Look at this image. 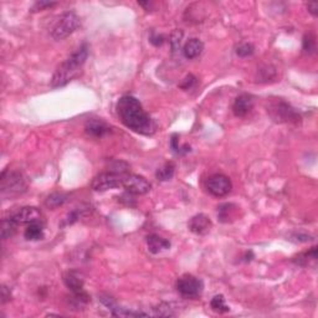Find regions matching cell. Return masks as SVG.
Wrapping results in <instances>:
<instances>
[{
    "label": "cell",
    "instance_id": "6da1fadb",
    "mask_svg": "<svg viewBox=\"0 0 318 318\" xmlns=\"http://www.w3.org/2000/svg\"><path fill=\"white\" fill-rule=\"evenodd\" d=\"M117 116L121 122L133 132L152 136L155 132V123L144 111L141 102L133 96H123L116 105Z\"/></svg>",
    "mask_w": 318,
    "mask_h": 318
},
{
    "label": "cell",
    "instance_id": "9a60e30c",
    "mask_svg": "<svg viewBox=\"0 0 318 318\" xmlns=\"http://www.w3.org/2000/svg\"><path fill=\"white\" fill-rule=\"evenodd\" d=\"M147 245L148 250L152 254H159V252L168 250L171 248V243L167 238L159 236L157 234H152L147 236Z\"/></svg>",
    "mask_w": 318,
    "mask_h": 318
},
{
    "label": "cell",
    "instance_id": "4316f807",
    "mask_svg": "<svg viewBox=\"0 0 318 318\" xmlns=\"http://www.w3.org/2000/svg\"><path fill=\"white\" fill-rule=\"evenodd\" d=\"M255 46L252 44L244 43L236 48V55L240 57H249L254 54Z\"/></svg>",
    "mask_w": 318,
    "mask_h": 318
},
{
    "label": "cell",
    "instance_id": "e575fe53",
    "mask_svg": "<svg viewBox=\"0 0 318 318\" xmlns=\"http://www.w3.org/2000/svg\"><path fill=\"white\" fill-rule=\"evenodd\" d=\"M292 237L297 238V240H295V241H298V243H306V241L311 240V236H308V235H303V234H295Z\"/></svg>",
    "mask_w": 318,
    "mask_h": 318
},
{
    "label": "cell",
    "instance_id": "ffe728a7",
    "mask_svg": "<svg viewBox=\"0 0 318 318\" xmlns=\"http://www.w3.org/2000/svg\"><path fill=\"white\" fill-rule=\"evenodd\" d=\"M175 171V166L173 162H168V163L164 164L162 168H159L157 173H155V177H157L158 180L161 182H167V180H171L174 175Z\"/></svg>",
    "mask_w": 318,
    "mask_h": 318
},
{
    "label": "cell",
    "instance_id": "7a4b0ae2",
    "mask_svg": "<svg viewBox=\"0 0 318 318\" xmlns=\"http://www.w3.org/2000/svg\"><path fill=\"white\" fill-rule=\"evenodd\" d=\"M89 45L84 44L68 59L65 60L55 71L53 78H51V87L53 89H59V87L67 85L71 80L75 78L77 76L78 71L81 70V67L86 62L87 57H89Z\"/></svg>",
    "mask_w": 318,
    "mask_h": 318
},
{
    "label": "cell",
    "instance_id": "9c48e42d",
    "mask_svg": "<svg viewBox=\"0 0 318 318\" xmlns=\"http://www.w3.org/2000/svg\"><path fill=\"white\" fill-rule=\"evenodd\" d=\"M207 189L210 194L216 198L225 196L231 191V180L224 174H214L207 180Z\"/></svg>",
    "mask_w": 318,
    "mask_h": 318
},
{
    "label": "cell",
    "instance_id": "5bb4252c",
    "mask_svg": "<svg viewBox=\"0 0 318 318\" xmlns=\"http://www.w3.org/2000/svg\"><path fill=\"white\" fill-rule=\"evenodd\" d=\"M238 209L236 204L232 203H226V204H221L218 208V218L221 223H231L237 218Z\"/></svg>",
    "mask_w": 318,
    "mask_h": 318
},
{
    "label": "cell",
    "instance_id": "7c38bea8",
    "mask_svg": "<svg viewBox=\"0 0 318 318\" xmlns=\"http://www.w3.org/2000/svg\"><path fill=\"white\" fill-rule=\"evenodd\" d=\"M85 132L92 138H102L106 134L111 133V127L100 118H91L85 125Z\"/></svg>",
    "mask_w": 318,
    "mask_h": 318
},
{
    "label": "cell",
    "instance_id": "d6a6232c",
    "mask_svg": "<svg viewBox=\"0 0 318 318\" xmlns=\"http://www.w3.org/2000/svg\"><path fill=\"white\" fill-rule=\"evenodd\" d=\"M9 300H10V291L8 290L7 286H3L2 287V302L5 303Z\"/></svg>",
    "mask_w": 318,
    "mask_h": 318
},
{
    "label": "cell",
    "instance_id": "ac0fdd59",
    "mask_svg": "<svg viewBox=\"0 0 318 318\" xmlns=\"http://www.w3.org/2000/svg\"><path fill=\"white\" fill-rule=\"evenodd\" d=\"M24 236L26 240L30 241H37L44 238V224L43 221H37V223H31L26 225L25 231H24Z\"/></svg>",
    "mask_w": 318,
    "mask_h": 318
},
{
    "label": "cell",
    "instance_id": "5b68a950",
    "mask_svg": "<svg viewBox=\"0 0 318 318\" xmlns=\"http://www.w3.org/2000/svg\"><path fill=\"white\" fill-rule=\"evenodd\" d=\"M80 25V18L73 12L65 13L64 15L60 16L59 20L55 23V25L51 30V35L55 40H62L65 37L70 36L71 34L76 31Z\"/></svg>",
    "mask_w": 318,
    "mask_h": 318
},
{
    "label": "cell",
    "instance_id": "3957f363",
    "mask_svg": "<svg viewBox=\"0 0 318 318\" xmlns=\"http://www.w3.org/2000/svg\"><path fill=\"white\" fill-rule=\"evenodd\" d=\"M267 112L271 118L279 123H298L301 116L290 103L279 100L276 102H271L267 107Z\"/></svg>",
    "mask_w": 318,
    "mask_h": 318
},
{
    "label": "cell",
    "instance_id": "603a6c76",
    "mask_svg": "<svg viewBox=\"0 0 318 318\" xmlns=\"http://www.w3.org/2000/svg\"><path fill=\"white\" fill-rule=\"evenodd\" d=\"M210 306H212L213 311L218 312V313H225V312L230 311L229 306H226L225 298H224L223 295L214 296L212 302H210Z\"/></svg>",
    "mask_w": 318,
    "mask_h": 318
},
{
    "label": "cell",
    "instance_id": "4dcf8cb0",
    "mask_svg": "<svg viewBox=\"0 0 318 318\" xmlns=\"http://www.w3.org/2000/svg\"><path fill=\"white\" fill-rule=\"evenodd\" d=\"M195 82H196V78L194 77L193 75H188L184 80H183L182 84H180L179 86H180V89H183V90H189L195 85Z\"/></svg>",
    "mask_w": 318,
    "mask_h": 318
},
{
    "label": "cell",
    "instance_id": "83f0119b",
    "mask_svg": "<svg viewBox=\"0 0 318 318\" xmlns=\"http://www.w3.org/2000/svg\"><path fill=\"white\" fill-rule=\"evenodd\" d=\"M81 216H82V209L72 210V212L68 213L66 218L64 219V221H62V223H61V227L72 225V224L76 223V221H77L78 219L81 218Z\"/></svg>",
    "mask_w": 318,
    "mask_h": 318
},
{
    "label": "cell",
    "instance_id": "7402d4cb",
    "mask_svg": "<svg viewBox=\"0 0 318 318\" xmlns=\"http://www.w3.org/2000/svg\"><path fill=\"white\" fill-rule=\"evenodd\" d=\"M16 229H18V225L12 220V219H4L3 220V225H2V238L3 240H7V238L13 237L15 235Z\"/></svg>",
    "mask_w": 318,
    "mask_h": 318
},
{
    "label": "cell",
    "instance_id": "d4e9b609",
    "mask_svg": "<svg viewBox=\"0 0 318 318\" xmlns=\"http://www.w3.org/2000/svg\"><path fill=\"white\" fill-rule=\"evenodd\" d=\"M303 50L308 54H313L316 51V36L312 32H308L303 36Z\"/></svg>",
    "mask_w": 318,
    "mask_h": 318
},
{
    "label": "cell",
    "instance_id": "4fadbf2b",
    "mask_svg": "<svg viewBox=\"0 0 318 318\" xmlns=\"http://www.w3.org/2000/svg\"><path fill=\"white\" fill-rule=\"evenodd\" d=\"M252 107H254V97L248 93H243L235 98L232 112L236 117H245L246 114L250 113Z\"/></svg>",
    "mask_w": 318,
    "mask_h": 318
},
{
    "label": "cell",
    "instance_id": "8992f818",
    "mask_svg": "<svg viewBox=\"0 0 318 318\" xmlns=\"http://www.w3.org/2000/svg\"><path fill=\"white\" fill-rule=\"evenodd\" d=\"M204 284L198 277L193 275H183L182 277L178 279L177 290L180 293V296L184 298H196L202 295Z\"/></svg>",
    "mask_w": 318,
    "mask_h": 318
},
{
    "label": "cell",
    "instance_id": "484cf974",
    "mask_svg": "<svg viewBox=\"0 0 318 318\" xmlns=\"http://www.w3.org/2000/svg\"><path fill=\"white\" fill-rule=\"evenodd\" d=\"M183 31L182 30H174L171 35V48L173 53L178 51L180 49V44H182V39H183Z\"/></svg>",
    "mask_w": 318,
    "mask_h": 318
},
{
    "label": "cell",
    "instance_id": "30bf717a",
    "mask_svg": "<svg viewBox=\"0 0 318 318\" xmlns=\"http://www.w3.org/2000/svg\"><path fill=\"white\" fill-rule=\"evenodd\" d=\"M43 215H41L40 210L34 207H24L19 209L18 212L14 213L10 219L16 224V225H29L31 223H37L41 220Z\"/></svg>",
    "mask_w": 318,
    "mask_h": 318
},
{
    "label": "cell",
    "instance_id": "f546056e",
    "mask_svg": "<svg viewBox=\"0 0 318 318\" xmlns=\"http://www.w3.org/2000/svg\"><path fill=\"white\" fill-rule=\"evenodd\" d=\"M56 5V3L53 2H36L31 8V12L32 13H36V12H41L44 9H48V8H53Z\"/></svg>",
    "mask_w": 318,
    "mask_h": 318
},
{
    "label": "cell",
    "instance_id": "cb8c5ba5",
    "mask_svg": "<svg viewBox=\"0 0 318 318\" xmlns=\"http://www.w3.org/2000/svg\"><path fill=\"white\" fill-rule=\"evenodd\" d=\"M276 68L271 65H267V66L261 67L257 72V78H259L260 82H267L270 80L275 78L276 77Z\"/></svg>",
    "mask_w": 318,
    "mask_h": 318
},
{
    "label": "cell",
    "instance_id": "e0dca14e",
    "mask_svg": "<svg viewBox=\"0 0 318 318\" xmlns=\"http://www.w3.org/2000/svg\"><path fill=\"white\" fill-rule=\"evenodd\" d=\"M64 281L73 295H81V293L86 292L84 289V280L80 277L76 272H72V271L67 272L64 276Z\"/></svg>",
    "mask_w": 318,
    "mask_h": 318
},
{
    "label": "cell",
    "instance_id": "52a82bcc",
    "mask_svg": "<svg viewBox=\"0 0 318 318\" xmlns=\"http://www.w3.org/2000/svg\"><path fill=\"white\" fill-rule=\"evenodd\" d=\"M123 175L125 174L114 172L101 173V174L93 178L91 186L95 191H106L109 189L120 188V186H122Z\"/></svg>",
    "mask_w": 318,
    "mask_h": 318
},
{
    "label": "cell",
    "instance_id": "1f68e13d",
    "mask_svg": "<svg viewBox=\"0 0 318 318\" xmlns=\"http://www.w3.org/2000/svg\"><path fill=\"white\" fill-rule=\"evenodd\" d=\"M149 41L153 44V45L161 46L162 44L164 43V36H162V35H154V34H153L152 36H150Z\"/></svg>",
    "mask_w": 318,
    "mask_h": 318
},
{
    "label": "cell",
    "instance_id": "ba28073f",
    "mask_svg": "<svg viewBox=\"0 0 318 318\" xmlns=\"http://www.w3.org/2000/svg\"><path fill=\"white\" fill-rule=\"evenodd\" d=\"M122 186L127 190L128 194H132V195H144L152 188V185L146 178L137 174L123 175Z\"/></svg>",
    "mask_w": 318,
    "mask_h": 318
},
{
    "label": "cell",
    "instance_id": "277c9868",
    "mask_svg": "<svg viewBox=\"0 0 318 318\" xmlns=\"http://www.w3.org/2000/svg\"><path fill=\"white\" fill-rule=\"evenodd\" d=\"M2 193L3 195L16 196L23 194L26 190V183L23 175L19 172H10L5 169L2 173Z\"/></svg>",
    "mask_w": 318,
    "mask_h": 318
},
{
    "label": "cell",
    "instance_id": "2e32d148",
    "mask_svg": "<svg viewBox=\"0 0 318 318\" xmlns=\"http://www.w3.org/2000/svg\"><path fill=\"white\" fill-rule=\"evenodd\" d=\"M203 50H204L203 41L196 39V37H193V39H189L185 43L184 48H183V54H184L186 59L193 60L195 57H198L203 53Z\"/></svg>",
    "mask_w": 318,
    "mask_h": 318
},
{
    "label": "cell",
    "instance_id": "8fae6325",
    "mask_svg": "<svg viewBox=\"0 0 318 318\" xmlns=\"http://www.w3.org/2000/svg\"><path fill=\"white\" fill-rule=\"evenodd\" d=\"M188 227L191 232L196 235H207L208 232H210L213 227V223L210 220V218L205 214H198V215H194L193 218L189 220Z\"/></svg>",
    "mask_w": 318,
    "mask_h": 318
},
{
    "label": "cell",
    "instance_id": "44dd1931",
    "mask_svg": "<svg viewBox=\"0 0 318 318\" xmlns=\"http://www.w3.org/2000/svg\"><path fill=\"white\" fill-rule=\"evenodd\" d=\"M316 260H317V248L314 246V248H312L309 251H306V252H303V254L298 255L293 261H295L297 265L307 266V265H309V261L314 262Z\"/></svg>",
    "mask_w": 318,
    "mask_h": 318
},
{
    "label": "cell",
    "instance_id": "f1b7e54d",
    "mask_svg": "<svg viewBox=\"0 0 318 318\" xmlns=\"http://www.w3.org/2000/svg\"><path fill=\"white\" fill-rule=\"evenodd\" d=\"M154 311L157 316H174L168 303H161L158 307H155Z\"/></svg>",
    "mask_w": 318,
    "mask_h": 318
},
{
    "label": "cell",
    "instance_id": "836d02e7",
    "mask_svg": "<svg viewBox=\"0 0 318 318\" xmlns=\"http://www.w3.org/2000/svg\"><path fill=\"white\" fill-rule=\"evenodd\" d=\"M307 8H308V12L312 14L313 16L317 15V10H318V4L317 3H308L307 4Z\"/></svg>",
    "mask_w": 318,
    "mask_h": 318
},
{
    "label": "cell",
    "instance_id": "d6986e66",
    "mask_svg": "<svg viewBox=\"0 0 318 318\" xmlns=\"http://www.w3.org/2000/svg\"><path fill=\"white\" fill-rule=\"evenodd\" d=\"M67 198H68V195L65 193H53L51 195H49L48 198H46L45 207L48 208V209L54 210V209H56V208L64 205L65 203H66Z\"/></svg>",
    "mask_w": 318,
    "mask_h": 318
}]
</instances>
